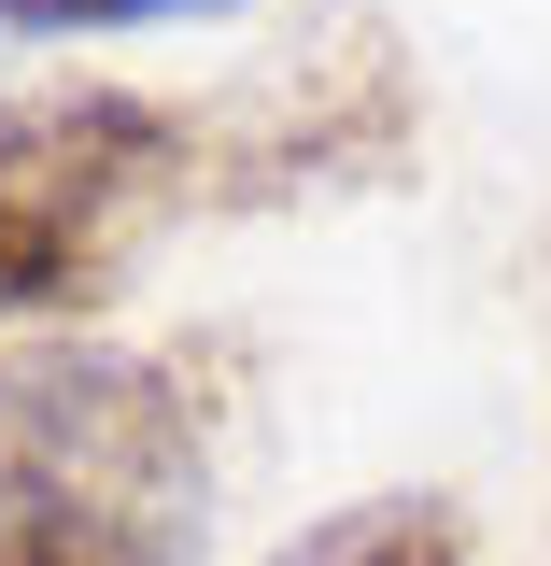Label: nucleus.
Instances as JSON below:
<instances>
[{
  "mask_svg": "<svg viewBox=\"0 0 551 566\" xmlns=\"http://www.w3.org/2000/svg\"><path fill=\"white\" fill-rule=\"evenodd\" d=\"M156 199H199V128H170L128 85L0 99V326L85 312L128 270V227Z\"/></svg>",
  "mask_w": 551,
  "mask_h": 566,
  "instance_id": "obj_2",
  "label": "nucleus"
},
{
  "mask_svg": "<svg viewBox=\"0 0 551 566\" xmlns=\"http://www.w3.org/2000/svg\"><path fill=\"white\" fill-rule=\"evenodd\" d=\"M269 566H467V510L453 495H353L311 538H283Z\"/></svg>",
  "mask_w": 551,
  "mask_h": 566,
  "instance_id": "obj_4",
  "label": "nucleus"
},
{
  "mask_svg": "<svg viewBox=\"0 0 551 566\" xmlns=\"http://www.w3.org/2000/svg\"><path fill=\"white\" fill-rule=\"evenodd\" d=\"M411 57L382 43V14H326L297 57H269L226 114L199 128V199H326L411 170Z\"/></svg>",
  "mask_w": 551,
  "mask_h": 566,
  "instance_id": "obj_3",
  "label": "nucleus"
},
{
  "mask_svg": "<svg viewBox=\"0 0 551 566\" xmlns=\"http://www.w3.org/2000/svg\"><path fill=\"white\" fill-rule=\"evenodd\" d=\"M199 397L156 354H0V566H199Z\"/></svg>",
  "mask_w": 551,
  "mask_h": 566,
  "instance_id": "obj_1",
  "label": "nucleus"
},
{
  "mask_svg": "<svg viewBox=\"0 0 551 566\" xmlns=\"http://www.w3.org/2000/svg\"><path fill=\"white\" fill-rule=\"evenodd\" d=\"M156 14H226V0H0V29H156Z\"/></svg>",
  "mask_w": 551,
  "mask_h": 566,
  "instance_id": "obj_5",
  "label": "nucleus"
}]
</instances>
